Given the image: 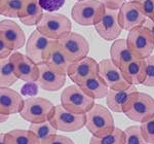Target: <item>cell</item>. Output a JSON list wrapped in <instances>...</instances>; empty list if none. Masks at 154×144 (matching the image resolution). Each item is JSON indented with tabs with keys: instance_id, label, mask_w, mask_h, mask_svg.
I'll return each mask as SVG.
<instances>
[{
	"instance_id": "6da1fadb",
	"label": "cell",
	"mask_w": 154,
	"mask_h": 144,
	"mask_svg": "<svg viewBox=\"0 0 154 144\" xmlns=\"http://www.w3.org/2000/svg\"><path fill=\"white\" fill-rule=\"evenodd\" d=\"M86 129L91 136L103 137L115 129L114 118L110 110L102 104H95L86 113Z\"/></svg>"
},
{
	"instance_id": "7a4b0ae2",
	"label": "cell",
	"mask_w": 154,
	"mask_h": 144,
	"mask_svg": "<svg viewBox=\"0 0 154 144\" xmlns=\"http://www.w3.org/2000/svg\"><path fill=\"white\" fill-rule=\"evenodd\" d=\"M123 113L131 121L144 123L154 116V99L148 94L137 91L125 106Z\"/></svg>"
},
{
	"instance_id": "3957f363",
	"label": "cell",
	"mask_w": 154,
	"mask_h": 144,
	"mask_svg": "<svg viewBox=\"0 0 154 144\" xmlns=\"http://www.w3.org/2000/svg\"><path fill=\"white\" fill-rule=\"evenodd\" d=\"M56 106L49 100L41 97H28L20 115L30 124H40L51 118Z\"/></svg>"
},
{
	"instance_id": "277c9868",
	"label": "cell",
	"mask_w": 154,
	"mask_h": 144,
	"mask_svg": "<svg viewBox=\"0 0 154 144\" xmlns=\"http://www.w3.org/2000/svg\"><path fill=\"white\" fill-rule=\"evenodd\" d=\"M106 6L101 0H82L71 9V17L81 26H95L102 19Z\"/></svg>"
},
{
	"instance_id": "5b68a950",
	"label": "cell",
	"mask_w": 154,
	"mask_h": 144,
	"mask_svg": "<svg viewBox=\"0 0 154 144\" xmlns=\"http://www.w3.org/2000/svg\"><path fill=\"white\" fill-rule=\"evenodd\" d=\"M72 29L71 21L62 14L44 12L37 24V30L54 40H60L69 34Z\"/></svg>"
},
{
	"instance_id": "8992f818",
	"label": "cell",
	"mask_w": 154,
	"mask_h": 144,
	"mask_svg": "<svg viewBox=\"0 0 154 144\" xmlns=\"http://www.w3.org/2000/svg\"><path fill=\"white\" fill-rule=\"evenodd\" d=\"M61 104L74 113H88L96 103L93 97L74 83L62 92Z\"/></svg>"
},
{
	"instance_id": "52a82bcc",
	"label": "cell",
	"mask_w": 154,
	"mask_h": 144,
	"mask_svg": "<svg viewBox=\"0 0 154 144\" xmlns=\"http://www.w3.org/2000/svg\"><path fill=\"white\" fill-rule=\"evenodd\" d=\"M126 41L128 48L138 59H147L154 49V36L144 25L128 31Z\"/></svg>"
},
{
	"instance_id": "ba28073f",
	"label": "cell",
	"mask_w": 154,
	"mask_h": 144,
	"mask_svg": "<svg viewBox=\"0 0 154 144\" xmlns=\"http://www.w3.org/2000/svg\"><path fill=\"white\" fill-rule=\"evenodd\" d=\"M49 121L58 131L76 132L85 127L86 113H74L61 104L56 106L54 112Z\"/></svg>"
},
{
	"instance_id": "9c48e42d",
	"label": "cell",
	"mask_w": 154,
	"mask_h": 144,
	"mask_svg": "<svg viewBox=\"0 0 154 144\" xmlns=\"http://www.w3.org/2000/svg\"><path fill=\"white\" fill-rule=\"evenodd\" d=\"M57 40L51 39L38 30H34L26 43V55L36 64L46 61L49 52Z\"/></svg>"
},
{
	"instance_id": "30bf717a",
	"label": "cell",
	"mask_w": 154,
	"mask_h": 144,
	"mask_svg": "<svg viewBox=\"0 0 154 144\" xmlns=\"http://www.w3.org/2000/svg\"><path fill=\"white\" fill-rule=\"evenodd\" d=\"M58 41L62 51L71 63L80 61L88 57L89 44L88 40L80 34L76 32H70Z\"/></svg>"
},
{
	"instance_id": "8fae6325",
	"label": "cell",
	"mask_w": 154,
	"mask_h": 144,
	"mask_svg": "<svg viewBox=\"0 0 154 144\" xmlns=\"http://www.w3.org/2000/svg\"><path fill=\"white\" fill-rule=\"evenodd\" d=\"M99 75L104 79L110 90H123L131 86L125 78L121 69L113 63L111 59H105L99 62Z\"/></svg>"
},
{
	"instance_id": "7c38bea8",
	"label": "cell",
	"mask_w": 154,
	"mask_h": 144,
	"mask_svg": "<svg viewBox=\"0 0 154 144\" xmlns=\"http://www.w3.org/2000/svg\"><path fill=\"white\" fill-rule=\"evenodd\" d=\"M14 72L19 79L25 83H36L38 79V64L32 61L28 56L14 52L11 55Z\"/></svg>"
},
{
	"instance_id": "4fadbf2b",
	"label": "cell",
	"mask_w": 154,
	"mask_h": 144,
	"mask_svg": "<svg viewBox=\"0 0 154 144\" xmlns=\"http://www.w3.org/2000/svg\"><path fill=\"white\" fill-rule=\"evenodd\" d=\"M96 31L106 41H113L120 35L121 28L118 19V11L107 8L105 9L102 19L95 25Z\"/></svg>"
},
{
	"instance_id": "5bb4252c",
	"label": "cell",
	"mask_w": 154,
	"mask_h": 144,
	"mask_svg": "<svg viewBox=\"0 0 154 144\" xmlns=\"http://www.w3.org/2000/svg\"><path fill=\"white\" fill-rule=\"evenodd\" d=\"M118 19L122 30L131 31L145 24L146 16L135 1H128L118 11Z\"/></svg>"
},
{
	"instance_id": "9a60e30c",
	"label": "cell",
	"mask_w": 154,
	"mask_h": 144,
	"mask_svg": "<svg viewBox=\"0 0 154 144\" xmlns=\"http://www.w3.org/2000/svg\"><path fill=\"white\" fill-rule=\"evenodd\" d=\"M99 74V63L95 59L86 57L80 61L70 64L67 75L77 86H80L86 79Z\"/></svg>"
},
{
	"instance_id": "2e32d148",
	"label": "cell",
	"mask_w": 154,
	"mask_h": 144,
	"mask_svg": "<svg viewBox=\"0 0 154 144\" xmlns=\"http://www.w3.org/2000/svg\"><path fill=\"white\" fill-rule=\"evenodd\" d=\"M38 69L39 74L36 83L42 90L48 92H57L65 86L67 74L60 73L54 70L45 62L38 64Z\"/></svg>"
},
{
	"instance_id": "e0dca14e",
	"label": "cell",
	"mask_w": 154,
	"mask_h": 144,
	"mask_svg": "<svg viewBox=\"0 0 154 144\" xmlns=\"http://www.w3.org/2000/svg\"><path fill=\"white\" fill-rule=\"evenodd\" d=\"M0 37L3 38L14 52L27 43L24 31L16 22L11 20H2L0 22Z\"/></svg>"
},
{
	"instance_id": "ac0fdd59",
	"label": "cell",
	"mask_w": 154,
	"mask_h": 144,
	"mask_svg": "<svg viewBox=\"0 0 154 144\" xmlns=\"http://www.w3.org/2000/svg\"><path fill=\"white\" fill-rule=\"evenodd\" d=\"M25 100L18 92L9 88H0V113H20L24 107Z\"/></svg>"
},
{
	"instance_id": "d6986e66",
	"label": "cell",
	"mask_w": 154,
	"mask_h": 144,
	"mask_svg": "<svg viewBox=\"0 0 154 144\" xmlns=\"http://www.w3.org/2000/svg\"><path fill=\"white\" fill-rule=\"evenodd\" d=\"M135 92H137V88L134 84H131L128 88L123 90H109L108 95L106 97L107 107L114 112H123V108Z\"/></svg>"
},
{
	"instance_id": "ffe728a7",
	"label": "cell",
	"mask_w": 154,
	"mask_h": 144,
	"mask_svg": "<svg viewBox=\"0 0 154 144\" xmlns=\"http://www.w3.org/2000/svg\"><path fill=\"white\" fill-rule=\"evenodd\" d=\"M123 77L130 84H143L146 78V61L135 59L121 68Z\"/></svg>"
},
{
	"instance_id": "44dd1931",
	"label": "cell",
	"mask_w": 154,
	"mask_h": 144,
	"mask_svg": "<svg viewBox=\"0 0 154 144\" xmlns=\"http://www.w3.org/2000/svg\"><path fill=\"white\" fill-rule=\"evenodd\" d=\"M110 56L113 63L120 69L131 61L137 59L135 54L128 48L126 39H116L113 41L110 48Z\"/></svg>"
},
{
	"instance_id": "7402d4cb",
	"label": "cell",
	"mask_w": 154,
	"mask_h": 144,
	"mask_svg": "<svg viewBox=\"0 0 154 144\" xmlns=\"http://www.w3.org/2000/svg\"><path fill=\"white\" fill-rule=\"evenodd\" d=\"M43 14V8L40 6L38 0H27L20 12L19 19L21 23L26 26H37Z\"/></svg>"
},
{
	"instance_id": "603a6c76",
	"label": "cell",
	"mask_w": 154,
	"mask_h": 144,
	"mask_svg": "<svg viewBox=\"0 0 154 144\" xmlns=\"http://www.w3.org/2000/svg\"><path fill=\"white\" fill-rule=\"evenodd\" d=\"M81 89L88 94V96L93 97L94 99H103L106 98L109 93L110 89L104 81V79L101 77L99 74L91 76L88 79H86L83 83L80 86Z\"/></svg>"
},
{
	"instance_id": "cb8c5ba5",
	"label": "cell",
	"mask_w": 154,
	"mask_h": 144,
	"mask_svg": "<svg viewBox=\"0 0 154 144\" xmlns=\"http://www.w3.org/2000/svg\"><path fill=\"white\" fill-rule=\"evenodd\" d=\"M45 63L48 64L51 68H53L54 70L60 72V73H63V74L68 73V69H69V66H70L71 62L68 60L66 55L62 51L61 46L59 45L58 40H57V42L54 44L53 48H51Z\"/></svg>"
},
{
	"instance_id": "d4e9b609",
	"label": "cell",
	"mask_w": 154,
	"mask_h": 144,
	"mask_svg": "<svg viewBox=\"0 0 154 144\" xmlns=\"http://www.w3.org/2000/svg\"><path fill=\"white\" fill-rule=\"evenodd\" d=\"M11 57L0 59V88H9L18 81Z\"/></svg>"
},
{
	"instance_id": "484cf974",
	"label": "cell",
	"mask_w": 154,
	"mask_h": 144,
	"mask_svg": "<svg viewBox=\"0 0 154 144\" xmlns=\"http://www.w3.org/2000/svg\"><path fill=\"white\" fill-rule=\"evenodd\" d=\"M89 144H125V132L115 128L112 132L103 137L91 136Z\"/></svg>"
},
{
	"instance_id": "4316f807",
	"label": "cell",
	"mask_w": 154,
	"mask_h": 144,
	"mask_svg": "<svg viewBox=\"0 0 154 144\" xmlns=\"http://www.w3.org/2000/svg\"><path fill=\"white\" fill-rule=\"evenodd\" d=\"M27 0H0V14L9 18H19Z\"/></svg>"
},
{
	"instance_id": "83f0119b",
	"label": "cell",
	"mask_w": 154,
	"mask_h": 144,
	"mask_svg": "<svg viewBox=\"0 0 154 144\" xmlns=\"http://www.w3.org/2000/svg\"><path fill=\"white\" fill-rule=\"evenodd\" d=\"M14 144H40L36 135L30 130H11L7 132Z\"/></svg>"
},
{
	"instance_id": "f1b7e54d",
	"label": "cell",
	"mask_w": 154,
	"mask_h": 144,
	"mask_svg": "<svg viewBox=\"0 0 154 144\" xmlns=\"http://www.w3.org/2000/svg\"><path fill=\"white\" fill-rule=\"evenodd\" d=\"M29 130L35 134L36 137L38 138V140L40 141V144L43 141H45L48 138L51 137V136L57 134V131H58L51 125V121H44V123L40 124H30Z\"/></svg>"
},
{
	"instance_id": "f546056e",
	"label": "cell",
	"mask_w": 154,
	"mask_h": 144,
	"mask_svg": "<svg viewBox=\"0 0 154 144\" xmlns=\"http://www.w3.org/2000/svg\"><path fill=\"white\" fill-rule=\"evenodd\" d=\"M125 144H148L144 139L139 126H131L125 130Z\"/></svg>"
},
{
	"instance_id": "4dcf8cb0",
	"label": "cell",
	"mask_w": 154,
	"mask_h": 144,
	"mask_svg": "<svg viewBox=\"0 0 154 144\" xmlns=\"http://www.w3.org/2000/svg\"><path fill=\"white\" fill-rule=\"evenodd\" d=\"M140 129L144 139L148 144H154V116L140 124Z\"/></svg>"
},
{
	"instance_id": "1f68e13d",
	"label": "cell",
	"mask_w": 154,
	"mask_h": 144,
	"mask_svg": "<svg viewBox=\"0 0 154 144\" xmlns=\"http://www.w3.org/2000/svg\"><path fill=\"white\" fill-rule=\"evenodd\" d=\"M146 61V78L143 86H154V56L151 55Z\"/></svg>"
},
{
	"instance_id": "d6a6232c",
	"label": "cell",
	"mask_w": 154,
	"mask_h": 144,
	"mask_svg": "<svg viewBox=\"0 0 154 144\" xmlns=\"http://www.w3.org/2000/svg\"><path fill=\"white\" fill-rule=\"evenodd\" d=\"M146 18L154 22V0H135Z\"/></svg>"
},
{
	"instance_id": "836d02e7",
	"label": "cell",
	"mask_w": 154,
	"mask_h": 144,
	"mask_svg": "<svg viewBox=\"0 0 154 144\" xmlns=\"http://www.w3.org/2000/svg\"><path fill=\"white\" fill-rule=\"evenodd\" d=\"M38 1L43 11H46L48 12H54L61 8L65 4L66 0H38Z\"/></svg>"
},
{
	"instance_id": "e575fe53",
	"label": "cell",
	"mask_w": 154,
	"mask_h": 144,
	"mask_svg": "<svg viewBox=\"0 0 154 144\" xmlns=\"http://www.w3.org/2000/svg\"><path fill=\"white\" fill-rule=\"evenodd\" d=\"M41 144H75L74 141L69 137L63 135H59V134H54V135L51 136L49 138L43 141Z\"/></svg>"
},
{
	"instance_id": "d590c367",
	"label": "cell",
	"mask_w": 154,
	"mask_h": 144,
	"mask_svg": "<svg viewBox=\"0 0 154 144\" xmlns=\"http://www.w3.org/2000/svg\"><path fill=\"white\" fill-rule=\"evenodd\" d=\"M22 94L24 96L33 97L37 94V86L35 83H26L22 86Z\"/></svg>"
},
{
	"instance_id": "8d00e7d4",
	"label": "cell",
	"mask_w": 154,
	"mask_h": 144,
	"mask_svg": "<svg viewBox=\"0 0 154 144\" xmlns=\"http://www.w3.org/2000/svg\"><path fill=\"white\" fill-rule=\"evenodd\" d=\"M12 49L7 44V42L3 38L0 37V59H5L11 57Z\"/></svg>"
},
{
	"instance_id": "74e56055",
	"label": "cell",
	"mask_w": 154,
	"mask_h": 144,
	"mask_svg": "<svg viewBox=\"0 0 154 144\" xmlns=\"http://www.w3.org/2000/svg\"><path fill=\"white\" fill-rule=\"evenodd\" d=\"M107 8L114 9V11H119L120 7L125 3V0H101Z\"/></svg>"
},
{
	"instance_id": "f35d334b",
	"label": "cell",
	"mask_w": 154,
	"mask_h": 144,
	"mask_svg": "<svg viewBox=\"0 0 154 144\" xmlns=\"http://www.w3.org/2000/svg\"><path fill=\"white\" fill-rule=\"evenodd\" d=\"M0 144H14L11 137H9L8 133L0 134Z\"/></svg>"
},
{
	"instance_id": "ab89813d",
	"label": "cell",
	"mask_w": 154,
	"mask_h": 144,
	"mask_svg": "<svg viewBox=\"0 0 154 144\" xmlns=\"http://www.w3.org/2000/svg\"><path fill=\"white\" fill-rule=\"evenodd\" d=\"M144 26L147 27L149 30L151 31V33L153 34V36H154V22L151 21V20L147 19V20H146V22H145V24H144Z\"/></svg>"
},
{
	"instance_id": "60d3db41",
	"label": "cell",
	"mask_w": 154,
	"mask_h": 144,
	"mask_svg": "<svg viewBox=\"0 0 154 144\" xmlns=\"http://www.w3.org/2000/svg\"><path fill=\"white\" fill-rule=\"evenodd\" d=\"M9 118V114H5V113H0V123L3 124Z\"/></svg>"
},
{
	"instance_id": "b9f144b4",
	"label": "cell",
	"mask_w": 154,
	"mask_h": 144,
	"mask_svg": "<svg viewBox=\"0 0 154 144\" xmlns=\"http://www.w3.org/2000/svg\"><path fill=\"white\" fill-rule=\"evenodd\" d=\"M128 1H135V0H128Z\"/></svg>"
},
{
	"instance_id": "7bdbcfd3",
	"label": "cell",
	"mask_w": 154,
	"mask_h": 144,
	"mask_svg": "<svg viewBox=\"0 0 154 144\" xmlns=\"http://www.w3.org/2000/svg\"><path fill=\"white\" fill-rule=\"evenodd\" d=\"M77 1H82V0H77Z\"/></svg>"
}]
</instances>
